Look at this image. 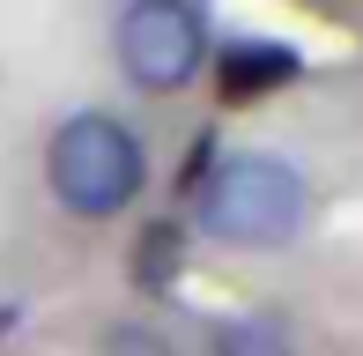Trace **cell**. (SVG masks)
I'll use <instances>...</instances> for the list:
<instances>
[{
    "instance_id": "1",
    "label": "cell",
    "mask_w": 363,
    "mask_h": 356,
    "mask_svg": "<svg viewBox=\"0 0 363 356\" xmlns=\"http://www.w3.org/2000/svg\"><path fill=\"white\" fill-rule=\"evenodd\" d=\"M193 201H201V230L230 238V245H289L304 223V178H296V164L259 149L208 156Z\"/></svg>"
},
{
    "instance_id": "2",
    "label": "cell",
    "mask_w": 363,
    "mask_h": 356,
    "mask_svg": "<svg viewBox=\"0 0 363 356\" xmlns=\"http://www.w3.org/2000/svg\"><path fill=\"white\" fill-rule=\"evenodd\" d=\"M45 178H52L67 216L104 223V216H119L141 193L148 171H141V141L126 134L111 111H74V119H60L52 149H45Z\"/></svg>"
},
{
    "instance_id": "3",
    "label": "cell",
    "mask_w": 363,
    "mask_h": 356,
    "mask_svg": "<svg viewBox=\"0 0 363 356\" xmlns=\"http://www.w3.org/2000/svg\"><path fill=\"white\" fill-rule=\"evenodd\" d=\"M111 45H119V67L134 89H186L208 60V30L193 0H126Z\"/></svg>"
},
{
    "instance_id": "4",
    "label": "cell",
    "mask_w": 363,
    "mask_h": 356,
    "mask_svg": "<svg viewBox=\"0 0 363 356\" xmlns=\"http://www.w3.org/2000/svg\"><path fill=\"white\" fill-rule=\"evenodd\" d=\"M296 74V52L289 45H230V52L216 60V82H223V96L230 104H245V96H267V89H282Z\"/></svg>"
},
{
    "instance_id": "5",
    "label": "cell",
    "mask_w": 363,
    "mask_h": 356,
    "mask_svg": "<svg viewBox=\"0 0 363 356\" xmlns=\"http://www.w3.org/2000/svg\"><path fill=\"white\" fill-rule=\"evenodd\" d=\"M208 349L216 356H296V342L282 334V319H223Z\"/></svg>"
},
{
    "instance_id": "6",
    "label": "cell",
    "mask_w": 363,
    "mask_h": 356,
    "mask_svg": "<svg viewBox=\"0 0 363 356\" xmlns=\"http://www.w3.org/2000/svg\"><path fill=\"white\" fill-rule=\"evenodd\" d=\"M96 356H171V342H163L156 327H111Z\"/></svg>"
}]
</instances>
